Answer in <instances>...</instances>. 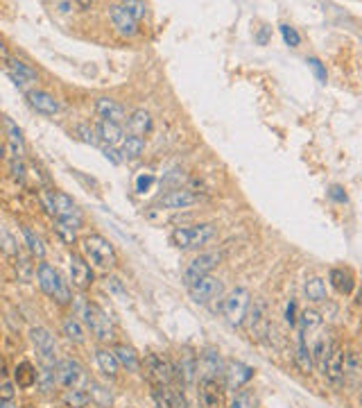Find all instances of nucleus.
<instances>
[{
  "instance_id": "f257e3e1",
  "label": "nucleus",
  "mask_w": 362,
  "mask_h": 408,
  "mask_svg": "<svg viewBox=\"0 0 362 408\" xmlns=\"http://www.w3.org/2000/svg\"><path fill=\"white\" fill-rule=\"evenodd\" d=\"M82 252L89 263H93L100 270H114L118 263V254L102 234H89L82 239Z\"/></svg>"
},
{
  "instance_id": "f03ea898",
  "label": "nucleus",
  "mask_w": 362,
  "mask_h": 408,
  "mask_svg": "<svg viewBox=\"0 0 362 408\" xmlns=\"http://www.w3.org/2000/svg\"><path fill=\"white\" fill-rule=\"evenodd\" d=\"M36 281H39V288L48 295L50 300H55L61 306L70 304L73 295H70L68 281H64V277H61L50 263H46V261L39 263V268H36Z\"/></svg>"
},
{
  "instance_id": "7ed1b4c3",
  "label": "nucleus",
  "mask_w": 362,
  "mask_h": 408,
  "mask_svg": "<svg viewBox=\"0 0 362 408\" xmlns=\"http://www.w3.org/2000/svg\"><path fill=\"white\" fill-rule=\"evenodd\" d=\"M43 202L48 206V211L55 216V220L64 222V225H70L73 229L82 227V214H80L78 204L73 202L70 195L61 193V191H46Z\"/></svg>"
},
{
  "instance_id": "20e7f679",
  "label": "nucleus",
  "mask_w": 362,
  "mask_h": 408,
  "mask_svg": "<svg viewBox=\"0 0 362 408\" xmlns=\"http://www.w3.org/2000/svg\"><path fill=\"white\" fill-rule=\"evenodd\" d=\"M215 236V227L204 222V225H191V227H177L172 229L170 241L179 250H195V247L206 245L211 239Z\"/></svg>"
},
{
  "instance_id": "39448f33",
  "label": "nucleus",
  "mask_w": 362,
  "mask_h": 408,
  "mask_svg": "<svg viewBox=\"0 0 362 408\" xmlns=\"http://www.w3.org/2000/svg\"><path fill=\"white\" fill-rule=\"evenodd\" d=\"M249 304H252V293H249L247 288L238 286L233 288L227 298H224L222 302V315L227 318V323L231 327H243L245 318H247V311H249Z\"/></svg>"
},
{
  "instance_id": "423d86ee",
  "label": "nucleus",
  "mask_w": 362,
  "mask_h": 408,
  "mask_svg": "<svg viewBox=\"0 0 362 408\" xmlns=\"http://www.w3.org/2000/svg\"><path fill=\"white\" fill-rule=\"evenodd\" d=\"M84 325L100 342H111L114 340V325H111V318L105 313L102 306H97L95 302H89L84 306Z\"/></svg>"
},
{
  "instance_id": "0eeeda50",
  "label": "nucleus",
  "mask_w": 362,
  "mask_h": 408,
  "mask_svg": "<svg viewBox=\"0 0 362 408\" xmlns=\"http://www.w3.org/2000/svg\"><path fill=\"white\" fill-rule=\"evenodd\" d=\"M30 340H32V347L36 350V358H39L41 367L53 370L57 365V342H55L53 331L46 327H32Z\"/></svg>"
},
{
  "instance_id": "6e6552de",
  "label": "nucleus",
  "mask_w": 362,
  "mask_h": 408,
  "mask_svg": "<svg viewBox=\"0 0 362 408\" xmlns=\"http://www.w3.org/2000/svg\"><path fill=\"white\" fill-rule=\"evenodd\" d=\"M141 367H145L147 379L152 381V386H170L174 383V372H172V363L168 358L159 356V354H145L141 361Z\"/></svg>"
},
{
  "instance_id": "1a4fd4ad",
  "label": "nucleus",
  "mask_w": 362,
  "mask_h": 408,
  "mask_svg": "<svg viewBox=\"0 0 362 408\" xmlns=\"http://www.w3.org/2000/svg\"><path fill=\"white\" fill-rule=\"evenodd\" d=\"M55 372V381L57 386L61 388H80L82 383L86 381V372L84 367L75 361V358H61V361H57V365L53 367Z\"/></svg>"
},
{
  "instance_id": "9d476101",
  "label": "nucleus",
  "mask_w": 362,
  "mask_h": 408,
  "mask_svg": "<svg viewBox=\"0 0 362 408\" xmlns=\"http://www.w3.org/2000/svg\"><path fill=\"white\" fill-rule=\"evenodd\" d=\"M188 293L195 304H211L213 300H220L224 286L222 281L213 275H206V277H199L197 281H193L188 286Z\"/></svg>"
},
{
  "instance_id": "9b49d317",
  "label": "nucleus",
  "mask_w": 362,
  "mask_h": 408,
  "mask_svg": "<svg viewBox=\"0 0 362 408\" xmlns=\"http://www.w3.org/2000/svg\"><path fill=\"white\" fill-rule=\"evenodd\" d=\"M222 261V254L220 252H202L199 256H195L193 261L186 266L183 270V283H186V288L191 286L193 281H197L199 277H206L211 275V270H213L215 266H220Z\"/></svg>"
},
{
  "instance_id": "f8f14e48",
  "label": "nucleus",
  "mask_w": 362,
  "mask_h": 408,
  "mask_svg": "<svg viewBox=\"0 0 362 408\" xmlns=\"http://www.w3.org/2000/svg\"><path fill=\"white\" fill-rule=\"evenodd\" d=\"M247 323H249V333L254 340L263 342L270 336V320H267V304L263 300H252L247 311Z\"/></svg>"
},
{
  "instance_id": "ddd939ff",
  "label": "nucleus",
  "mask_w": 362,
  "mask_h": 408,
  "mask_svg": "<svg viewBox=\"0 0 362 408\" xmlns=\"http://www.w3.org/2000/svg\"><path fill=\"white\" fill-rule=\"evenodd\" d=\"M222 377H224V388L235 392V390H243L247 383L254 379V367L243 361H227L222 370Z\"/></svg>"
},
{
  "instance_id": "4468645a",
  "label": "nucleus",
  "mask_w": 362,
  "mask_h": 408,
  "mask_svg": "<svg viewBox=\"0 0 362 408\" xmlns=\"http://www.w3.org/2000/svg\"><path fill=\"white\" fill-rule=\"evenodd\" d=\"M321 372L333 388H342L344 386V350L340 345H333L326 361L321 363Z\"/></svg>"
},
{
  "instance_id": "2eb2a0df",
  "label": "nucleus",
  "mask_w": 362,
  "mask_h": 408,
  "mask_svg": "<svg viewBox=\"0 0 362 408\" xmlns=\"http://www.w3.org/2000/svg\"><path fill=\"white\" fill-rule=\"evenodd\" d=\"M70 281L78 291H89L93 286V268L80 254H70Z\"/></svg>"
},
{
  "instance_id": "dca6fc26",
  "label": "nucleus",
  "mask_w": 362,
  "mask_h": 408,
  "mask_svg": "<svg viewBox=\"0 0 362 408\" xmlns=\"http://www.w3.org/2000/svg\"><path fill=\"white\" fill-rule=\"evenodd\" d=\"M224 370V361L215 347H206L197 358V375L202 379H220Z\"/></svg>"
},
{
  "instance_id": "f3484780",
  "label": "nucleus",
  "mask_w": 362,
  "mask_h": 408,
  "mask_svg": "<svg viewBox=\"0 0 362 408\" xmlns=\"http://www.w3.org/2000/svg\"><path fill=\"white\" fill-rule=\"evenodd\" d=\"M5 70H7L9 80L14 82V84L18 86V89H28V86L36 84V80H39V75H36V70H34L30 64H25V61L16 59V57H11V59L7 61Z\"/></svg>"
},
{
  "instance_id": "a211bd4d",
  "label": "nucleus",
  "mask_w": 362,
  "mask_h": 408,
  "mask_svg": "<svg viewBox=\"0 0 362 408\" xmlns=\"http://www.w3.org/2000/svg\"><path fill=\"white\" fill-rule=\"evenodd\" d=\"M199 404L202 408H222L224 386L218 379H199Z\"/></svg>"
},
{
  "instance_id": "6ab92c4d",
  "label": "nucleus",
  "mask_w": 362,
  "mask_h": 408,
  "mask_svg": "<svg viewBox=\"0 0 362 408\" xmlns=\"http://www.w3.org/2000/svg\"><path fill=\"white\" fill-rule=\"evenodd\" d=\"M199 202V195L188 191V189H174L168 191L166 195H161L156 200L159 209H188Z\"/></svg>"
},
{
  "instance_id": "aec40b11",
  "label": "nucleus",
  "mask_w": 362,
  "mask_h": 408,
  "mask_svg": "<svg viewBox=\"0 0 362 408\" xmlns=\"http://www.w3.org/2000/svg\"><path fill=\"white\" fill-rule=\"evenodd\" d=\"M28 103L36 114H41V116H55L59 111V103L55 100V95L43 91V89L28 91Z\"/></svg>"
},
{
  "instance_id": "412c9836",
  "label": "nucleus",
  "mask_w": 362,
  "mask_h": 408,
  "mask_svg": "<svg viewBox=\"0 0 362 408\" xmlns=\"http://www.w3.org/2000/svg\"><path fill=\"white\" fill-rule=\"evenodd\" d=\"M109 16H111V23H114V28L120 36H134L139 34V23H136L127 11L122 9V5H111L109 7Z\"/></svg>"
},
{
  "instance_id": "4be33fe9",
  "label": "nucleus",
  "mask_w": 362,
  "mask_h": 408,
  "mask_svg": "<svg viewBox=\"0 0 362 408\" xmlns=\"http://www.w3.org/2000/svg\"><path fill=\"white\" fill-rule=\"evenodd\" d=\"M111 352H114V356H116L118 367L127 370V372H141V356L136 354V350L132 347V345L118 342Z\"/></svg>"
},
{
  "instance_id": "5701e85b",
  "label": "nucleus",
  "mask_w": 362,
  "mask_h": 408,
  "mask_svg": "<svg viewBox=\"0 0 362 408\" xmlns=\"http://www.w3.org/2000/svg\"><path fill=\"white\" fill-rule=\"evenodd\" d=\"M95 111H97L100 120H111V122H118V125H122V120H127L122 105L111 100V98H100L95 103Z\"/></svg>"
},
{
  "instance_id": "b1692460",
  "label": "nucleus",
  "mask_w": 362,
  "mask_h": 408,
  "mask_svg": "<svg viewBox=\"0 0 362 408\" xmlns=\"http://www.w3.org/2000/svg\"><path fill=\"white\" fill-rule=\"evenodd\" d=\"M329 281L340 295H351L356 288V277L348 268H333L331 275H329Z\"/></svg>"
},
{
  "instance_id": "393cba45",
  "label": "nucleus",
  "mask_w": 362,
  "mask_h": 408,
  "mask_svg": "<svg viewBox=\"0 0 362 408\" xmlns=\"http://www.w3.org/2000/svg\"><path fill=\"white\" fill-rule=\"evenodd\" d=\"M95 134L105 141V145H111V147L120 145L122 139H124V130H122V125H118V122H111V120H100Z\"/></svg>"
},
{
  "instance_id": "a878e982",
  "label": "nucleus",
  "mask_w": 362,
  "mask_h": 408,
  "mask_svg": "<svg viewBox=\"0 0 362 408\" xmlns=\"http://www.w3.org/2000/svg\"><path fill=\"white\" fill-rule=\"evenodd\" d=\"M127 130H129L132 136H139V139H143V136L149 134V130H152V116H149L145 109L132 111V116L127 118Z\"/></svg>"
},
{
  "instance_id": "bb28decb",
  "label": "nucleus",
  "mask_w": 362,
  "mask_h": 408,
  "mask_svg": "<svg viewBox=\"0 0 362 408\" xmlns=\"http://www.w3.org/2000/svg\"><path fill=\"white\" fill-rule=\"evenodd\" d=\"M14 386L23 390L36 386V367L30 361H21L14 367Z\"/></svg>"
},
{
  "instance_id": "cd10ccee",
  "label": "nucleus",
  "mask_w": 362,
  "mask_h": 408,
  "mask_svg": "<svg viewBox=\"0 0 362 408\" xmlns=\"http://www.w3.org/2000/svg\"><path fill=\"white\" fill-rule=\"evenodd\" d=\"M5 130L9 136V152L11 159H21L25 152V139H23V132L18 130V125L11 118H5Z\"/></svg>"
},
{
  "instance_id": "c85d7f7f",
  "label": "nucleus",
  "mask_w": 362,
  "mask_h": 408,
  "mask_svg": "<svg viewBox=\"0 0 362 408\" xmlns=\"http://www.w3.org/2000/svg\"><path fill=\"white\" fill-rule=\"evenodd\" d=\"M294 363H297V367L302 370L304 375H313L315 363H313V356H310V347H308V342H306V336H304V333H299V345H297Z\"/></svg>"
},
{
  "instance_id": "c756f323",
  "label": "nucleus",
  "mask_w": 362,
  "mask_h": 408,
  "mask_svg": "<svg viewBox=\"0 0 362 408\" xmlns=\"http://www.w3.org/2000/svg\"><path fill=\"white\" fill-rule=\"evenodd\" d=\"M95 361H97V367L102 370V375H107L109 379H116L118 377V363H116V356L111 350L107 347H97L95 350Z\"/></svg>"
},
{
  "instance_id": "7c9ffc66",
  "label": "nucleus",
  "mask_w": 362,
  "mask_h": 408,
  "mask_svg": "<svg viewBox=\"0 0 362 408\" xmlns=\"http://www.w3.org/2000/svg\"><path fill=\"white\" fill-rule=\"evenodd\" d=\"M86 394H89V402L100 406V408H109L114 397H111V392L102 386V383L97 381H89L86 383Z\"/></svg>"
},
{
  "instance_id": "2f4dec72",
  "label": "nucleus",
  "mask_w": 362,
  "mask_h": 408,
  "mask_svg": "<svg viewBox=\"0 0 362 408\" xmlns=\"http://www.w3.org/2000/svg\"><path fill=\"white\" fill-rule=\"evenodd\" d=\"M145 150V139H139V136H132L127 134L120 143V155L122 159H127V162H132V159H139Z\"/></svg>"
},
{
  "instance_id": "473e14b6",
  "label": "nucleus",
  "mask_w": 362,
  "mask_h": 408,
  "mask_svg": "<svg viewBox=\"0 0 362 408\" xmlns=\"http://www.w3.org/2000/svg\"><path fill=\"white\" fill-rule=\"evenodd\" d=\"M304 291L310 302H315V304L326 302V281L321 277H308L304 283Z\"/></svg>"
},
{
  "instance_id": "72a5a7b5",
  "label": "nucleus",
  "mask_w": 362,
  "mask_h": 408,
  "mask_svg": "<svg viewBox=\"0 0 362 408\" xmlns=\"http://www.w3.org/2000/svg\"><path fill=\"white\" fill-rule=\"evenodd\" d=\"M358 379H360V358L358 352L348 350L344 352V383H351L353 388H358Z\"/></svg>"
},
{
  "instance_id": "f704fd0d",
  "label": "nucleus",
  "mask_w": 362,
  "mask_h": 408,
  "mask_svg": "<svg viewBox=\"0 0 362 408\" xmlns=\"http://www.w3.org/2000/svg\"><path fill=\"white\" fill-rule=\"evenodd\" d=\"M61 329H64V336L75 345H82L86 340V329L78 318H73V315L66 318L64 323H61Z\"/></svg>"
},
{
  "instance_id": "c9c22d12",
  "label": "nucleus",
  "mask_w": 362,
  "mask_h": 408,
  "mask_svg": "<svg viewBox=\"0 0 362 408\" xmlns=\"http://www.w3.org/2000/svg\"><path fill=\"white\" fill-rule=\"evenodd\" d=\"M61 404H64L66 408H86L91 402H89V394H86V390L68 388V390H64V394H61Z\"/></svg>"
},
{
  "instance_id": "e433bc0d",
  "label": "nucleus",
  "mask_w": 362,
  "mask_h": 408,
  "mask_svg": "<svg viewBox=\"0 0 362 408\" xmlns=\"http://www.w3.org/2000/svg\"><path fill=\"white\" fill-rule=\"evenodd\" d=\"M297 325H299V333H310L321 327V318L317 311H313V308H306V311H302V315L297 318Z\"/></svg>"
},
{
  "instance_id": "4c0bfd02",
  "label": "nucleus",
  "mask_w": 362,
  "mask_h": 408,
  "mask_svg": "<svg viewBox=\"0 0 362 408\" xmlns=\"http://www.w3.org/2000/svg\"><path fill=\"white\" fill-rule=\"evenodd\" d=\"M23 239H25V245H28V250L32 252V256L36 258H41L43 261V256H46V247H43V241L36 236V234L30 229V227H23Z\"/></svg>"
},
{
  "instance_id": "58836bf2",
  "label": "nucleus",
  "mask_w": 362,
  "mask_h": 408,
  "mask_svg": "<svg viewBox=\"0 0 362 408\" xmlns=\"http://www.w3.org/2000/svg\"><path fill=\"white\" fill-rule=\"evenodd\" d=\"M57 386V381H55V372L53 370H48V367H41L39 372H36V388H39L43 394L48 392H53Z\"/></svg>"
},
{
  "instance_id": "ea45409f",
  "label": "nucleus",
  "mask_w": 362,
  "mask_h": 408,
  "mask_svg": "<svg viewBox=\"0 0 362 408\" xmlns=\"http://www.w3.org/2000/svg\"><path fill=\"white\" fill-rule=\"evenodd\" d=\"M122 5V9L127 11V14L139 23L143 16H145V11H147V7H145V3H139V0H127V3H120Z\"/></svg>"
},
{
  "instance_id": "a19ab883",
  "label": "nucleus",
  "mask_w": 362,
  "mask_h": 408,
  "mask_svg": "<svg viewBox=\"0 0 362 408\" xmlns=\"http://www.w3.org/2000/svg\"><path fill=\"white\" fill-rule=\"evenodd\" d=\"M279 30H281V36H283L285 46H290V48H299V46H302V34L297 32V28H292V26H281Z\"/></svg>"
},
{
  "instance_id": "79ce46f5",
  "label": "nucleus",
  "mask_w": 362,
  "mask_h": 408,
  "mask_svg": "<svg viewBox=\"0 0 362 408\" xmlns=\"http://www.w3.org/2000/svg\"><path fill=\"white\" fill-rule=\"evenodd\" d=\"M306 64H308L310 70H313V75L317 78L319 84H326V66H324L317 57H308V59H306Z\"/></svg>"
},
{
  "instance_id": "37998d69",
  "label": "nucleus",
  "mask_w": 362,
  "mask_h": 408,
  "mask_svg": "<svg viewBox=\"0 0 362 408\" xmlns=\"http://www.w3.org/2000/svg\"><path fill=\"white\" fill-rule=\"evenodd\" d=\"M229 408H254L252 392H249V390H240V392L231 399Z\"/></svg>"
},
{
  "instance_id": "c03bdc74",
  "label": "nucleus",
  "mask_w": 362,
  "mask_h": 408,
  "mask_svg": "<svg viewBox=\"0 0 362 408\" xmlns=\"http://www.w3.org/2000/svg\"><path fill=\"white\" fill-rule=\"evenodd\" d=\"M156 179H154V175L152 172H141L139 177H136V193H147L149 189H152V184H154Z\"/></svg>"
},
{
  "instance_id": "a18cd8bd",
  "label": "nucleus",
  "mask_w": 362,
  "mask_h": 408,
  "mask_svg": "<svg viewBox=\"0 0 362 408\" xmlns=\"http://www.w3.org/2000/svg\"><path fill=\"white\" fill-rule=\"evenodd\" d=\"M55 227H57V231H59V236L64 239L66 243H75V231L78 229H73L70 225H64V222H59V220H55Z\"/></svg>"
},
{
  "instance_id": "49530a36",
  "label": "nucleus",
  "mask_w": 362,
  "mask_h": 408,
  "mask_svg": "<svg viewBox=\"0 0 362 408\" xmlns=\"http://www.w3.org/2000/svg\"><path fill=\"white\" fill-rule=\"evenodd\" d=\"M78 134H80V139L84 143H89V145H97V136H95V130L89 127V125H78Z\"/></svg>"
},
{
  "instance_id": "de8ad7c7",
  "label": "nucleus",
  "mask_w": 362,
  "mask_h": 408,
  "mask_svg": "<svg viewBox=\"0 0 362 408\" xmlns=\"http://www.w3.org/2000/svg\"><path fill=\"white\" fill-rule=\"evenodd\" d=\"M16 386L11 381H5V383H0V402H14V390Z\"/></svg>"
},
{
  "instance_id": "09e8293b",
  "label": "nucleus",
  "mask_w": 362,
  "mask_h": 408,
  "mask_svg": "<svg viewBox=\"0 0 362 408\" xmlns=\"http://www.w3.org/2000/svg\"><path fill=\"white\" fill-rule=\"evenodd\" d=\"M102 155H105L114 166H120V164L124 162L122 155H120V150H116V147H111V145H105V147H102Z\"/></svg>"
},
{
  "instance_id": "8fccbe9b",
  "label": "nucleus",
  "mask_w": 362,
  "mask_h": 408,
  "mask_svg": "<svg viewBox=\"0 0 362 408\" xmlns=\"http://www.w3.org/2000/svg\"><path fill=\"white\" fill-rule=\"evenodd\" d=\"M285 323H288L290 327L297 325V302L294 300H290L288 306H285Z\"/></svg>"
},
{
  "instance_id": "3c124183",
  "label": "nucleus",
  "mask_w": 362,
  "mask_h": 408,
  "mask_svg": "<svg viewBox=\"0 0 362 408\" xmlns=\"http://www.w3.org/2000/svg\"><path fill=\"white\" fill-rule=\"evenodd\" d=\"M11 172H14V179L23 182L25 179V166L21 159H11Z\"/></svg>"
},
{
  "instance_id": "603ef678",
  "label": "nucleus",
  "mask_w": 362,
  "mask_h": 408,
  "mask_svg": "<svg viewBox=\"0 0 362 408\" xmlns=\"http://www.w3.org/2000/svg\"><path fill=\"white\" fill-rule=\"evenodd\" d=\"M329 197H331V200H335V202H340V204H344V202H346V193H344V189H342V187H331Z\"/></svg>"
},
{
  "instance_id": "864d4df0",
  "label": "nucleus",
  "mask_w": 362,
  "mask_h": 408,
  "mask_svg": "<svg viewBox=\"0 0 362 408\" xmlns=\"http://www.w3.org/2000/svg\"><path fill=\"white\" fill-rule=\"evenodd\" d=\"M11 59V55H9V48H7V43H5V39L0 36V66H7V61Z\"/></svg>"
},
{
  "instance_id": "5fc2aeb1",
  "label": "nucleus",
  "mask_w": 362,
  "mask_h": 408,
  "mask_svg": "<svg viewBox=\"0 0 362 408\" xmlns=\"http://www.w3.org/2000/svg\"><path fill=\"white\" fill-rule=\"evenodd\" d=\"M107 291H114V293H122V286H120V281L116 277H109L107 279Z\"/></svg>"
},
{
  "instance_id": "6e6d98bb",
  "label": "nucleus",
  "mask_w": 362,
  "mask_h": 408,
  "mask_svg": "<svg viewBox=\"0 0 362 408\" xmlns=\"http://www.w3.org/2000/svg\"><path fill=\"white\" fill-rule=\"evenodd\" d=\"M57 7H59L61 11H70L75 5H73V3H57Z\"/></svg>"
},
{
  "instance_id": "4d7b16f0",
  "label": "nucleus",
  "mask_w": 362,
  "mask_h": 408,
  "mask_svg": "<svg viewBox=\"0 0 362 408\" xmlns=\"http://www.w3.org/2000/svg\"><path fill=\"white\" fill-rule=\"evenodd\" d=\"M0 408H16L14 402H0Z\"/></svg>"
}]
</instances>
